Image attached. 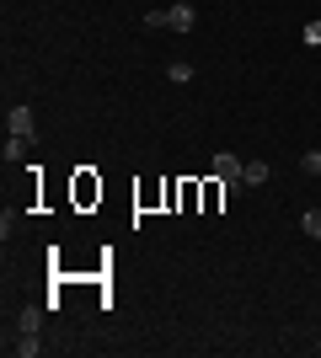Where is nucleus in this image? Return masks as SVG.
<instances>
[{
  "mask_svg": "<svg viewBox=\"0 0 321 358\" xmlns=\"http://www.w3.org/2000/svg\"><path fill=\"white\" fill-rule=\"evenodd\" d=\"M209 171H214L220 182H225V193H241V171H246V161H241V155H230V150H220V155L209 161Z\"/></svg>",
  "mask_w": 321,
  "mask_h": 358,
  "instance_id": "1",
  "label": "nucleus"
},
{
  "mask_svg": "<svg viewBox=\"0 0 321 358\" xmlns=\"http://www.w3.org/2000/svg\"><path fill=\"white\" fill-rule=\"evenodd\" d=\"M6 129H11V134H22V139H32V134H38V113H32L27 102H16L11 113H6Z\"/></svg>",
  "mask_w": 321,
  "mask_h": 358,
  "instance_id": "2",
  "label": "nucleus"
},
{
  "mask_svg": "<svg viewBox=\"0 0 321 358\" xmlns=\"http://www.w3.org/2000/svg\"><path fill=\"white\" fill-rule=\"evenodd\" d=\"M166 27L171 32H193L199 27V11H193L187 0H177V6H166Z\"/></svg>",
  "mask_w": 321,
  "mask_h": 358,
  "instance_id": "3",
  "label": "nucleus"
},
{
  "mask_svg": "<svg viewBox=\"0 0 321 358\" xmlns=\"http://www.w3.org/2000/svg\"><path fill=\"white\" fill-rule=\"evenodd\" d=\"M16 353H22V358H38V353H43V337H38V331H16Z\"/></svg>",
  "mask_w": 321,
  "mask_h": 358,
  "instance_id": "4",
  "label": "nucleus"
},
{
  "mask_svg": "<svg viewBox=\"0 0 321 358\" xmlns=\"http://www.w3.org/2000/svg\"><path fill=\"white\" fill-rule=\"evenodd\" d=\"M268 182V161H246V171H241V187H262Z\"/></svg>",
  "mask_w": 321,
  "mask_h": 358,
  "instance_id": "5",
  "label": "nucleus"
},
{
  "mask_svg": "<svg viewBox=\"0 0 321 358\" xmlns=\"http://www.w3.org/2000/svg\"><path fill=\"white\" fill-rule=\"evenodd\" d=\"M43 327V310H38V305H27V310L16 315V331H38Z\"/></svg>",
  "mask_w": 321,
  "mask_h": 358,
  "instance_id": "6",
  "label": "nucleus"
},
{
  "mask_svg": "<svg viewBox=\"0 0 321 358\" xmlns=\"http://www.w3.org/2000/svg\"><path fill=\"white\" fill-rule=\"evenodd\" d=\"M300 230H306L311 241H321V209H306V214H300Z\"/></svg>",
  "mask_w": 321,
  "mask_h": 358,
  "instance_id": "7",
  "label": "nucleus"
},
{
  "mask_svg": "<svg viewBox=\"0 0 321 358\" xmlns=\"http://www.w3.org/2000/svg\"><path fill=\"white\" fill-rule=\"evenodd\" d=\"M22 155H27V139H22V134H6V161H22Z\"/></svg>",
  "mask_w": 321,
  "mask_h": 358,
  "instance_id": "8",
  "label": "nucleus"
},
{
  "mask_svg": "<svg viewBox=\"0 0 321 358\" xmlns=\"http://www.w3.org/2000/svg\"><path fill=\"white\" fill-rule=\"evenodd\" d=\"M166 75L177 80V86H187V80H193V64H187V59H177V64H166Z\"/></svg>",
  "mask_w": 321,
  "mask_h": 358,
  "instance_id": "9",
  "label": "nucleus"
},
{
  "mask_svg": "<svg viewBox=\"0 0 321 358\" xmlns=\"http://www.w3.org/2000/svg\"><path fill=\"white\" fill-rule=\"evenodd\" d=\"M166 27V11H145V32H161Z\"/></svg>",
  "mask_w": 321,
  "mask_h": 358,
  "instance_id": "10",
  "label": "nucleus"
},
{
  "mask_svg": "<svg viewBox=\"0 0 321 358\" xmlns=\"http://www.w3.org/2000/svg\"><path fill=\"white\" fill-rule=\"evenodd\" d=\"M300 166H306L311 177H321V150H306V161H300Z\"/></svg>",
  "mask_w": 321,
  "mask_h": 358,
  "instance_id": "11",
  "label": "nucleus"
},
{
  "mask_svg": "<svg viewBox=\"0 0 321 358\" xmlns=\"http://www.w3.org/2000/svg\"><path fill=\"white\" fill-rule=\"evenodd\" d=\"M306 43H311V48L321 43V22H311V27H306Z\"/></svg>",
  "mask_w": 321,
  "mask_h": 358,
  "instance_id": "12",
  "label": "nucleus"
},
{
  "mask_svg": "<svg viewBox=\"0 0 321 358\" xmlns=\"http://www.w3.org/2000/svg\"><path fill=\"white\" fill-rule=\"evenodd\" d=\"M316 353H321V343H316Z\"/></svg>",
  "mask_w": 321,
  "mask_h": 358,
  "instance_id": "13",
  "label": "nucleus"
}]
</instances>
